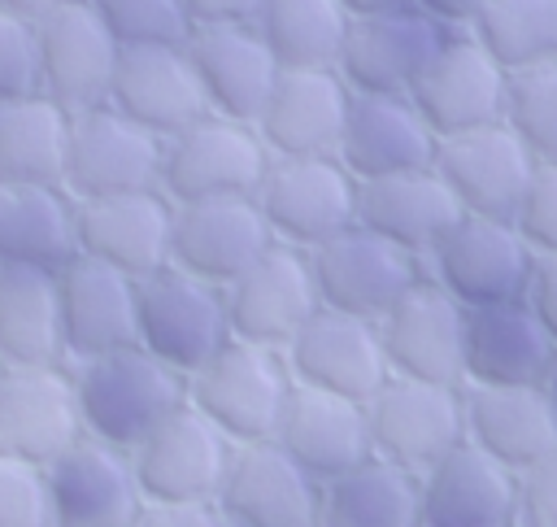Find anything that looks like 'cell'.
Instances as JSON below:
<instances>
[{
	"label": "cell",
	"instance_id": "cell-1",
	"mask_svg": "<svg viewBox=\"0 0 557 527\" xmlns=\"http://www.w3.org/2000/svg\"><path fill=\"white\" fill-rule=\"evenodd\" d=\"M70 370L83 431L122 453H135L187 401V379L139 344L74 361Z\"/></svg>",
	"mask_w": 557,
	"mask_h": 527
},
{
	"label": "cell",
	"instance_id": "cell-2",
	"mask_svg": "<svg viewBox=\"0 0 557 527\" xmlns=\"http://www.w3.org/2000/svg\"><path fill=\"white\" fill-rule=\"evenodd\" d=\"M292 388L296 375L283 348L248 344L235 335L196 375H187V401L235 444L274 440Z\"/></svg>",
	"mask_w": 557,
	"mask_h": 527
},
{
	"label": "cell",
	"instance_id": "cell-3",
	"mask_svg": "<svg viewBox=\"0 0 557 527\" xmlns=\"http://www.w3.org/2000/svg\"><path fill=\"white\" fill-rule=\"evenodd\" d=\"M270 161L274 157L252 122L205 113L200 122L165 139L161 192L174 205L218 200V196H257Z\"/></svg>",
	"mask_w": 557,
	"mask_h": 527
},
{
	"label": "cell",
	"instance_id": "cell-4",
	"mask_svg": "<svg viewBox=\"0 0 557 527\" xmlns=\"http://www.w3.org/2000/svg\"><path fill=\"white\" fill-rule=\"evenodd\" d=\"M357 196L361 183L335 152L274 157L257 187V205L270 222V235L305 253L357 226Z\"/></svg>",
	"mask_w": 557,
	"mask_h": 527
},
{
	"label": "cell",
	"instance_id": "cell-5",
	"mask_svg": "<svg viewBox=\"0 0 557 527\" xmlns=\"http://www.w3.org/2000/svg\"><path fill=\"white\" fill-rule=\"evenodd\" d=\"M226 340H231V318H226V292L218 283H205L178 270L174 261L139 279V348H148L157 361H165L187 379Z\"/></svg>",
	"mask_w": 557,
	"mask_h": 527
},
{
	"label": "cell",
	"instance_id": "cell-6",
	"mask_svg": "<svg viewBox=\"0 0 557 527\" xmlns=\"http://www.w3.org/2000/svg\"><path fill=\"white\" fill-rule=\"evenodd\" d=\"M39 35V91L70 113L109 105L122 39L109 30L96 0H57L35 17Z\"/></svg>",
	"mask_w": 557,
	"mask_h": 527
},
{
	"label": "cell",
	"instance_id": "cell-7",
	"mask_svg": "<svg viewBox=\"0 0 557 527\" xmlns=\"http://www.w3.org/2000/svg\"><path fill=\"white\" fill-rule=\"evenodd\" d=\"M535 248L509 218L461 213L457 226L431 248L426 274L466 309L518 301L527 292Z\"/></svg>",
	"mask_w": 557,
	"mask_h": 527
},
{
	"label": "cell",
	"instance_id": "cell-8",
	"mask_svg": "<svg viewBox=\"0 0 557 527\" xmlns=\"http://www.w3.org/2000/svg\"><path fill=\"white\" fill-rule=\"evenodd\" d=\"M165 139L148 126L131 122L113 105L78 109L70 118V152H65V192L74 200L122 196L161 187Z\"/></svg>",
	"mask_w": 557,
	"mask_h": 527
},
{
	"label": "cell",
	"instance_id": "cell-9",
	"mask_svg": "<svg viewBox=\"0 0 557 527\" xmlns=\"http://www.w3.org/2000/svg\"><path fill=\"white\" fill-rule=\"evenodd\" d=\"M370 440L374 453L422 475L457 444H466V388L422 383L392 375L370 401Z\"/></svg>",
	"mask_w": 557,
	"mask_h": 527
},
{
	"label": "cell",
	"instance_id": "cell-10",
	"mask_svg": "<svg viewBox=\"0 0 557 527\" xmlns=\"http://www.w3.org/2000/svg\"><path fill=\"white\" fill-rule=\"evenodd\" d=\"M318 296L326 309H344L357 318H383L413 283L426 279V261L405 253L400 244L374 235L370 226H348L335 240L309 253Z\"/></svg>",
	"mask_w": 557,
	"mask_h": 527
},
{
	"label": "cell",
	"instance_id": "cell-11",
	"mask_svg": "<svg viewBox=\"0 0 557 527\" xmlns=\"http://www.w3.org/2000/svg\"><path fill=\"white\" fill-rule=\"evenodd\" d=\"M235 440L213 427L191 401H183L135 453V475L148 505L174 501H218L222 479L231 470Z\"/></svg>",
	"mask_w": 557,
	"mask_h": 527
},
{
	"label": "cell",
	"instance_id": "cell-12",
	"mask_svg": "<svg viewBox=\"0 0 557 527\" xmlns=\"http://www.w3.org/2000/svg\"><path fill=\"white\" fill-rule=\"evenodd\" d=\"M505 91H509V70L470 35V30H448L426 70L418 74L409 100L435 131L461 135L474 126L505 122Z\"/></svg>",
	"mask_w": 557,
	"mask_h": 527
},
{
	"label": "cell",
	"instance_id": "cell-13",
	"mask_svg": "<svg viewBox=\"0 0 557 527\" xmlns=\"http://www.w3.org/2000/svg\"><path fill=\"white\" fill-rule=\"evenodd\" d=\"M222 292L231 335L265 348H287L300 335V327L322 309L309 253L278 240Z\"/></svg>",
	"mask_w": 557,
	"mask_h": 527
},
{
	"label": "cell",
	"instance_id": "cell-14",
	"mask_svg": "<svg viewBox=\"0 0 557 527\" xmlns=\"http://www.w3.org/2000/svg\"><path fill=\"white\" fill-rule=\"evenodd\" d=\"M379 331L392 375L466 388V305H457L431 274L379 318Z\"/></svg>",
	"mask_w": 557,
	"mask_h": 527
},
{
	"label": "cell",
	"instance_id": "cell-15",
	"mask_svg": "<svg viewBox=\"0 0 557 527\" xmlns=\"http://www.w3.org/2000/svg\"><path fill=\"white\" fill-rule=\"evenodd\" d=\"M70 366H9L0 379V457L52 466L83 440Z\"/></svg>",
	"mask_w": 557,
	"mask_h": 527
},
{
	"label": "cell",
	"instance_id": "cell-16",
	"mask_svg": "<svg viewBox=\"0 0 557 527\" xmlns=\"http://www.w3.org/2000/svg\"><path fill=\"white\" fill-rule=\"evenodd\" d=\"M44 475L52 527H139L148 501L131 453L83 436Z\"/></svg>",
	"mask_w": 557,
	"mask_h": 527
},
{
	"label": "cell",
	"instance_id": "cell-17",
	"mask_svg": "<svg viewBox=\"0 0 557 527\" xmlns=\"http://www.w3.org/2000/svg\"><path fill=\"white\" fill-rule=\"evenodd\" d=\"M448 26L422 13L418 4L366 13L348 22V39L339 52V74L352 91L370 96H409L435 48L444 44Z\"/></svg>",
	"mask_w": 557,
	"mask_h": 527
},
{
	"label": "cell",
	"instance_id": "cell-18",
	"mask_svg": "<svg viewBox=\"0 0 557 527\" xmlns=\"http://www.w3.org/2000/svg\"><path fill=\"white\" fill-rule=\"evenodd\" d=\"M535 166H540L535 152L509 131V122L444 135L435 144V170L453 187L461 213H474V218L513 222Z\"/></svg>",
	"mask_w": 557,
	"mask_h": 527
},
{
	"label": "cell",
	"instance_id": "cell-19",
	"mask_svg": "<svg viewBox=\"0 0 557 527\" xmlns=\"http://www.w3.org/2000/svg\"><path fill=\"white\" fill-rule=\"evenodd\" d=\"M283 353L296 383L322 388L348 401H370L392 379L379 322L344 309H326V305L300 327V335Z\"/></svg>",
	"mask_w": 557,
	"mask_h": 527
},
{
	"label": "cell",
	"instance_id": "cell-20",
	"mask_svg": "<svg viewBox=\"0 0 557 527\" xmlns=\"http://www.w3.org/2000/svg\"><path fill=\"white\" fill-rule=\"evenodd\" d=\"M218 505L231 527H318L322 483L278 440L235 444Z\"/></svg>",
	"mask_w": 557,
	"mask_h": 527
},
{
	"label": "cell",
	"instance_id": "cell-21",
	"mask_svg": "<svg viewBox=\"0 0 557 527\" xmlns=\"http://www.w3.org/2000/svg\"><path fill=\"white\" fill-rule=\"evenodd\" d=\"M65 361H87L139 344V279L74 253L57 270Z\"/></svg>",
	"mask_w": 557,
	"mask_h": 527
},
{
	"label": "cell",
	"instance_id": "cell-22",
	"mask_svg": "<svg viewBox=\"0 0 557 527\" xmlns=\"http://www.w3.org/2000/svg\"><path fill=\"white\" fill-rule=\"evenodd\" d=\"M109 105L161 139H170L183 126L213 113L187 44H131V48H122Z\"/></svg>",
	"mask_w": 557,
	"mask_h": 527
},
{
	"label": "cell",
	"instance_id": "cell-23",
	"mask_svg": "<svg viewBox=\"0 0 557 527\" xmlns=\"http://www.w3.org/2000/svg\"><path fill=\"white\" fill-rule=\"evenodd\" d=\"M74 226L83 257H96L131 279H148L161 266H170L174 200L161 187L78 200Z\"/></svg>",
	"mask_w": 557,
	"mask_h": 527
},
{
	"label": "cell",
	"instance_id": "cell-24",
	"mask_svg": "<svg viewBox=\"0 0 557 527\" xmlns=\"http://www.w3.org/2000/svg\"><path fill=\"white\" fill-rule=\"evenodd\" d=\"M274 244L270 222L257 196H218L174 205V244L170 261L205 283H235L265 248Z\"/></svg>",
	"mask_w": 557,
	"mask_h": 527
},
{
	"label": "cell",
	"instance_id": "cell-25",
	"mask_svg": "<svg viewBox=\"0 0 557 527\" xmlns=\"http://www.w3.org/2000/svg\"><path fill=\"white\" fill-rule=\"evenodd\" d=\"M352 87L335 65L283 70L261 118L252 122L270 157H326L339 152Z\"/></svg>",
	"mask_w": 557,
	"mask_h": 527
},
{
	"label": "cell",
	"instance_id": "cell-26",
	"mask_svg": "<svg viewBox=\"0 0 557 527\" xmlns=\"http://www.w3.org/2000/svg\"><path fill=\"white\" fill-rule=\"evenodd\" d=\"M553 361L557 344L522 296L466 309V383L540 388Z\"/></svg>",
	"mask_w": 557,
	"mask_h": 527
},
{
	"label": "cell",
	"instance_id": "cell-27",
	"mask_svg": "<svg viewBox=\"0 0 557 527\" xmlns=\"http://www.w3.org/2000/svg\"><path fill=\"white\" fill-rule=\"evenodd\" d=\"M274 440L318 483H331L344 470H352L366 457H374L366 401H348V396H335V392H322V388H305V383L292 388Z\"/></svg>",
	"mask_w": 557,
	"mask_h": 527
},
{
	"label": "cell",
	"instance_id": "cell-28",
	"mask_svg": "<svg viewBox=\"0 0 557 527\" xmlns=\"http://www.w3.org/2000/svg\"><path fill=\"white\" fill-rule=\"evenodd\" d=\"M518 475L470 440L418 475V527H513Z\"/></svg>",
	"mask_w": 557,
	"mask_h": 527
},
{
	"label": "cell",
	"instance_id": "cell-29",
	"mask_svg": "<svg viewBox=\"0 0 557 527\" xmlns=\"http://www.w3.org/2000/svg\"><path fill=\"white\" fill-rule=\"evenodd\" d=\"M187 52L196 61V74L205 83L209 109L222 118L257 122L283 65L261 39L257 22H231V26H196L187 39Z\"/></svg>",
	"mask_w": 557,
	"mask_h": 527
},
{
	"label": "cell",
	"instance_id": "cell-30",
	"mask_svg": "<svg viewBox=\"0 0 557 527\" xmlns=\"http://www.w3.org/2000/svg\"><path fill=\"white\" fill-rule=\"evenodd\" d=\"M457 218H461V205L444 183V174L435 170V161L418 170L366 179L357 196V222L422 261L457 226Z\"/></svg>",
	"mask_w": 557,
	"mask_h": 527
},
{
	"label": "cell",
	"instance_id": "cell-31",
	"mask_svg": "<svg viewBox=\"0 0 557 527\" xmlns=\"http://www.w3.org/2000/svg\"><path fill=\"white\" fill-rule=\"evenodd\" d=\"M435 144H440L435 131L426 126V118L418 113V105L409 96L352 91L344 139H339L335 157L357 174V183H366V179L431 166Z\"/></svg>",
	"mask_w": 557,
	"mask_h": 527
},
{
	"label": "cell",
	"instance_id": "cell-32",
	"mask_svg": "<svg viewBox=\"0 0 557 527\" xmlns=\"http://www.w3.org/2000/svg\"><path fill=\"white\" fill-rule=\"evenodd\" d=\"M466 440L505 470H527L557 453V409L548 388L466 383Z\"/></svg>",
	"mask_w": 557,
	"mask_h": 527
},
{
	"label": "cell",
	"instance_id": "cell-33",
	"mask_svg": "<svg viewBox=\"0 0 557 527\" xmlns=\"http://www.w3.org/2000/svg\"><path fill=\"white\" fill-rule=\"evenodd\" d=\"M78 200L57 183H0V261L61 270L78 253Z\"/></svg>",
	"mask_w": 557,
	"mask_h": 527
},
{
	"label": "cell",
	"instance_id": "cell-34",
	"mask_svg": "<svg viewBox=\"0 0 557 527\" xmlns=\"http://www.w3.org/2000/svg\"><path fill=\"white\" fill-rule=\"evenodd\" d=\"M0 357L9 366H70L57 270L0 261Z\"/></svg>",
	"mask_w": 557,
	"mask_h": 527
},
{
	"label": "cell",
	"instance_id": "cell-35",
	"mask_svg": "<svg viewBox=\"0 0 557 527\" xmlns=\"http://www.w3.org/2000/svg\"><path fill=\"white\" fill-rule=\"evenodd\" d=\"M70 109L44 91L0 100V183L65 187Z\"/></svg>",
	"mask_w": 557,
	"mask_h": 527
},
{
	"label": "cell",
	"instance_id": "cell-36",
	"mask_svg": "<svg viewBox=\"0 0 557 527\" xmlns=\"http://www.w3.org/2000/svg\"><path fill=\"white\" fill-rule=\"evenodd\" d=\"M318 527H418V475L379 453L366 457L322 483Z\"/></svg>",
	"mask_w": 557,
	"mask_h": 527
},
{
	"label": "cell",
	"instance_id": "cell-37",
	"mask_svg": "<svg viewBox=\"0 0 557 527\" xmlns=\"http://www.w3.org/2000/svg\"><path fill=\"white\" fill-rule=\"evenodd\" d=\"M348 22L352 13L339 0H265L257 13V30L283 70L339 65Z\"/></svg>",
	"mask_w": 557,
	"mask_h": 527
},
{
	"label": "cell",
	"instance_id": "cell-38",
	"mask_svg": "<svg viewBox=\"0 0 557 527\" xmlns=\"http://www.w3.org/2000/svg\"><path fill=\"white\" fill-rule=\"evenodd\" d=\"M466 30L509 74L557 61V0H487Z\"/></svg>",
	"mask_w": 557,
	"mask_h": 527
},
{
	"label": "cell",
	"instance_id": "cell-39",
	"mask_svg": "<svg viewBox=\"0 0 557 527\" xmlns=\"http://www.w3.org/2000/svg\"><path fill=\"white\" fill-rule=\"evenodd\" d=\"M505 122L535 152V161H557V61L509 74Z\"/></svg>",
	"mask_w": 557,
	"mask_h": 527
},
{
	"label": "cell",
	"instance_id": "cell-40",
	"mask_svg": "<svg viewBox=\"0 0 557 527\" xmlns=\"http://www.w3.org/2000/svg\"><path fill=\"white\" fill-rule=\"evenodd\" d=\"M96 9L104 13V22L122 39V48H131V44H187L196 30L187 0H96Z\"/></svg>",
	"mask_w": 557,
	"mask_h": 527
},
{
	"label": "cell",
	"instance_id": "cell-41",
	"mask_svg": "<svg viewBox=\"0 0 557 527\" xmlns=\"http://www.w3.org/2000/svg\"><path fill=\"white\" fill-rule=\"evenodd\" d=\"M0 527H52L44 466L0 457Z\"/></svg>",
	"mask_w": 557,
	"mask_h": 527
},
{
	"label": "cell",
	"instance_id": "cell-42",
	"mask_svg": "<svg viewBox=\"0 0 557 527\" xmlns=\"http://www.w3.org/2000/svg\"><path fill=\"white\" fill-rule=\"evenodd\" d=\"M39 91V35L30 17L0 13V100Z\"/></svg>",
	"mask_w": 557,
	"mask_h": 527
},
{
	"label": "cell",
	"instance_id": "cell-43",
	"mask_svg": "<svg viewBox=\"0 0 557 527\" xmlns=\"http://www.w3.org/2000/svg\"><path fill=\"white\" fill-rule=\"evenodd\" d=\"M513 226L522 231V240L535 253H557V161H540L522 205L513 213Z\"/></svg>",
	"mask_w": 557,
	"mask_h": 527
},
{
	"label": "cell",
	"instance_id": "cell-44",
	"mask_svg": "<svg viewBox=\"0 0 557 527\" xmlns=\"http://www.w3.org/2000/svg\"><path fill=\"white\" fill-rule=\"evenodd\" d=\"M513 527H557V453L518 470Z\"/></svg>",
	"mask_w": 557,
	"mask_h": 527
},
{
	"label": "cell",
	"instance_id": "cell-45",
	"mask_svg": "<svg viewBox=\"0 0 557 527\" xmlns=\"http://www.w3.org/2000/svg\"><path fill=\"white\" fill-rule=\"evenodd\" d=\"M139 527H231L218 501H174V505H144Z\"/></svg>",
	"mask_w": 557,
	"mask_h": 527
},
{
	"label": "cell",
	"instance_id": "cell-46",
	"mask_svg": "<svg viewBox=\"0 0 557 527\" xmlns=\"http://www.w3.org/2000/svg\"><path fill=\"white\" fill-rule=\"evenodd\" d=\"M522 301L535 309V318L544 322V331L557 344V253H535V266H531Z\"/></svg>",
	"mask_w": 557,
	"mask_h": 527
},
{
	"label": "cell",
	"instance_id": "cell-47",
	"mask_svg": "<svg viewBox=\"0 0 557 527\" xmlns=\"http://www.w3.org/2000/svg\"><path fill=\"white\" fill-rule=\"evenodd\" d=\"M265 0H187L196 26H231V22H257Z\"/></svg>",
	"mask_w": 557,
	"mask_h": 527
},
{
	"label": "cell",
	"instance_id": "cell-48",
	"mask_svg": "<svg viewBox=\"0 0 557 527\" xmlns=\"http://www.w3.org/2000/svg\"><path fill=\"white\" fill-rule=\"evenodd\" d=\"M422 13H431L435 22H444L448 30H466L474 22V13L487 4V0H413Z\"/></svg>",
	"mask_w": 557,
	"mask_h": 527
},
{
	"label": "cell",
	"instance_id": "cell-49",
	"mask_svg": "<svg viewBox=\"0 0 557 527\" xmlns=\"http://www.w3.org/2000/svg\"><path fill=\"white\" fill-rule=\"evenodd\" d=\"M352 17H366V13H387V9H405V4H413V0H339Z\"/></svg>",
	"mask_w": 557,
	"mask_h": 527
},
{
	"label": "cell",
	"instance_id": "cell-50",
	"mask_svg": "<svg viewBox=\"0 0 557 527\" xmlns=\"http://www.w3.org/2000/svg\"><path fill=\"white\" fill-rule=\"evenodd\" d=\"M57 0H0V13H17V17H44L48 9H52Z\"/></svg>",
	"mask_w": 557,
	"mask_h": 527
},
{
	"label": "cell",
	"instance_id": "cell-51",
	"mask_svg": "<svg viewBox=\"0 0 557 527\" xmlns=\"http://www.w3.org/2000/svg\"><path fill=\"white\" fill-rule=\"evenodd\" d=\"M544 388H548V401H553V409H557V361H553V370H548Z\"/></svg>",
	"mask_w": 557,
	"mask_h": 527
},
{
	"label": "cell",
	"instance_id": "cell-52",
	"mask_svg": "<svg viewBox=\"0 0 557 527\" xmlns=\"http://www.w3.org/2000/svg\"><path fill=\"white\" fill-rule=\"evenodd\" d=\"M4 370H9V361H4V357H0V379H4Z\"/></svg>",
	"mask_w": 557,
	"mask_h": 527
}]
</instances>
